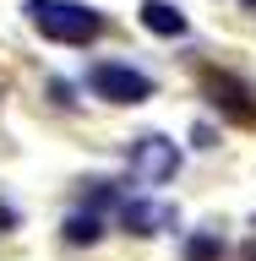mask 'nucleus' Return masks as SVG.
Instances as JSON below:
<instances>
[{
    "mask_svg": "<svg viewBox=\"0 0 256 261\" xmlns=\"http://www.w3.org/2000/svg\"><path fill=\"white\" fill-rule=\"evenodd\" d=\"M28 22L44 38H55V44H87L104 28V16L77 6V0H28Z\"/></svg>",
    "mask_w": 256,
    "mask_h": 261,
    "instance_id": "f257e3e1",
    "label": "nucleus"
},
{
    "mask_svg": "<svg viewBox=\"0 0 256 261\" xmlns=\"http://www.w3.org/2000/svg\"><path fill=\"white\" fill-rule=\"evenodd\" d=\"M175 169H180V147L169 136L147 130V136L131 142V174L142 179V185H164V179H175Z\"/></svg>",
    "mask_w": 256,
    "mask_h": 261,
    "instance_id": "f03ea898",
    "label": "nucleus"
},
{
    "mask_svg": "<svg viewBox=\"0 0 256 261\" xmlns=\"http://www.w3.org/2000/svg\"><path fill=\"white\" fill-rule=\"evenodd\" d=\"M87 87H93L98 98H109V103H147L153 98V76H142V71H131V65H93L87 71Z\"/></svg>",
    "mask_w": 256,
    "mask_h": 261,
    "instance_id": "7ed1b4c3",
    "label": "nucleus"
},
{
    "mask_svg": "<svg viewBox=\"0 0 256 261\" xmlns=\"http://www.w3.org/2000/svg\"><path fill=\"white\" fill-rule=\"evenodd\" d=\"M120 218H126V228H136V234H164V228H175V207H164V201H126Z\"/></svg>",
    "mask_w": 256,
    "mask_h": 261,
    "instance_id": "20e7f679",
    "label": "nucleus"
},
{
    "mask_svg": "<svg viewBox=\"0 0 256 261\" xmlns=\"http://www.w3.org/2000/svg\"><path fill=\"white\" fill-rule=\"evenodd\" d=\"M142 22L153 33H164V38H180V33H185V16H180L169 0H147V6H142Z\"/></svg>",
    "mask_w": 256,
    "mask_h": 261,
    "instance_id": "39448f33",
    "label": "nucleus"
},
{
    "mask_svg": "<svg viewBox=\"0 0 256 261\" xmlns=\"http://www.w3.org/2000/svg\"><path fill=\"white\" fill-rule=\"evenodd\" d=\"M98 234H104V228H98V212H71V218H65V240L71 245H93Z\"/></svg>",
    "mask_w": 256,
    "mask_h": 261,
    "instance_id": "423d86ee",
    "label": "nucleus"
},
{
    "mask_svg": "<svg viewBox=\"0 0 256 261\" xmlns=\"http://www.w3.org/2000/svg\"><path fill=\"white\" fill-rule=\"evenodd\" d=\"M240 6H256V0H240Z\"/></svg>",
    "mask_w": 256,
    "mask_h": 261,
    "instance_id": "0eeeda50",
    "label": "nucleus"
},
{
    "mask_svg": "<svg viewBox=\"0 0 256 261\" xmlns=\"http://www.w3.org/2000/svg\"><path fill=\"white\" fill-rule=\"evenodd\" d=\"M251 261H256V250H251Z\"/></svg>",
    "mask_w": 256,
    "mask_h": 261,
    "instance_id": "6e6552de",
    "label": "nucleus"
}]
</instances>
